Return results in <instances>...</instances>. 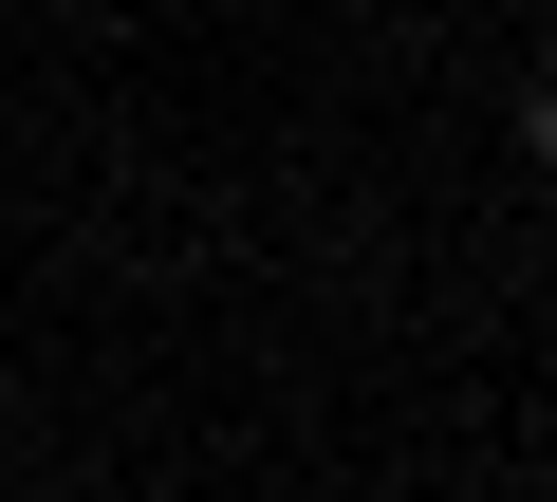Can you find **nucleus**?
Instances as JSON below:
<instances>
[{
  "instance_id": "1",
  "label": "nucleus",
  "mask_w": 557,
  "mask_h": 502,
  "mask_svg": "<svg viewBox=\"0 0 557 502\" xmlns=\"http://www.w3.org/2000/svg\"><path fill=\"white\" fill-rule=\"evenodd\" d=\"M520 149H539V168H557V75H539V94H520Z\"/></svg>"
}]
</instances>
